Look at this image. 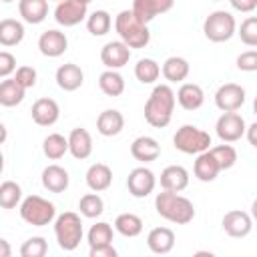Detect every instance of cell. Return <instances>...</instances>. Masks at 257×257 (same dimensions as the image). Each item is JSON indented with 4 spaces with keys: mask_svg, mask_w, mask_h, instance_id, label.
I'll list each match as a JSON object with an SVG mask.
<instances>
[{
    "mask_svg": "<svg viewBox=\"0 0 257 257\" xmlns=\"http://www.w3.org/2000/svg\"><path fill=\"white\" fill-rule=\"evenodd\" d=\"M175 92L169 84H157L145 104V120L155 128H165L175 110Z\"/></svg>",
    "mask_w": 257,
    "mask_h": 257,
    "instance_id": "1",
    "label": "cell"
},
{
    "mask_svg": "<svg viewBox=\"0 0 257 257\" xmlns=\"http://www.w3.org/2000/svg\"><path fill=\"white\" fill-rule=\"evenodd\" d=\"M155 209L163 219H167L171 223H177V225H187L195 219L193 203L187 197H183L179 193H173V191L163 189V193H159L155 197Z\"/></svg>",
    "mask_w": 257,
    "mask_h": 257,
    "instance_id": "2",
    "label": "cell"
},
{
    "mask_svg": "<svg viewBox=\"0 0 257 257\" xmlns=\"http://www.w3.org/2000/svg\"><path fill=\"white\" fill-rule=\"evenodd\" d=\"M114 30L120 42H124L128 48H145L151 42V32L147 24H141L131 10L118 12V16L114 18Z\"/></svg>",
    "mask_w": 257,
    "mask_h": 257,
    "instance_id": "3",
    "label": "cell"
},
{
    "mask_svg": "<svg viewBox=\"0 0 257 257\" xmlns=\"http://www.w3.org/2000/svg\"><path fill=\"white\" fill-rule=\"evenodd\" d=\"M20 217L32 227H44L50 225L56 217V207L48 199L40 195H28L20 203Z\"/></svg>",
    "mask_w": 257,
    "mask_h": 257,
    "instance_id": "4",
    "label": "cell"
},
{
    "mask_svg": "<svg viewBox=\"0 0 257 257\" xmlns=\"http://www.w3.org/2000/svg\"><path fill=\"white\" fill-rule=\"evenodd\" d=\"M54 235L58 247L64 251H74L82 241V221L76 213L66 211L56 217L54 221Z\"/></svg>",
    "mask_w": 257,
    "mask_h": 257,
    "instance_id": "5",
    "label": "cell"
},
{
    "mask_svg": "<svg viewBox=\"0 0 257 257\" xmlns=\"http://www.w3.org/2000/svg\"><path fill=\"white\" fill-rule=\"evenodd\" d=\"M173 145H175L177 151H181L185 155H199V153L211 149V135L205 133V131H201L199 126L183 124L175 133Z\"/></svg>",
    "mask_w": 257,
    "mask_h": 257,
    "instance_id": "6",
    "label": "cell"
},
{
    "mask_svg": "<svg viewBox=\"0 0 257 257\" xmlns=\"http://www.w3.org/2000/svg\"><path fill=\"white\" fill-rule=\"evenodd\" d=\"M235 18L227 10H215L211 12L203 22V32L211 42H227L235 34Z\"/></svg>",
    "mask_w": 257,
    "mask_h": 257,
    "instance_id": "7",
    "label": "cell"
},
{
    "mask_svg": "<svg viewBox=\"0 0 257 257\" xmlns=\"http://www.w3.org/2000/svg\"><path fill=\"white\" fill-rule=\"evenodd\" d=\"M217 128V137L223 143H235L245 135V118L233 110V112H223L215 124Z\"/></svg>",
    "mask_w": 257,
    "mask_h": 257,
    "instance_id": "8",
    "label": "cell"
},
{
    "mask_svg": "<svg viewBox=\"0 0 257 257\" xmlns=\"http://www.w3.org/2000/svg\"><path fill=\"white\" fill-rule=\"evenodd\" d=\"M155 185H157V179H155V173L147 167H137L128 173V179H126V189L133 197L137 199H145L149 197L153 191H155Z\"/></svg>",
    "mask_w": 257,
    "mask_h": 257,
    "instance_id": "9",
    "label": "cell"
},
{
    "mask_svg": "<svg viewBox=\"0 0 257 257\" xmlns=\"http://www.w3.org/2000/svg\"><path fill=\"white\" fill-rule=\"evenodd\" d=\"M86 14H88V6L82 4L80 0H62L54 8V20L64 28L80 24L86 18Z\"/></svg>",
    "mask_w": 257,
    "mask_h": 257,
    "instance_id": "10",
    "label": "cell"
},
{
    "mask_svg": "<svg viewBox=\"0 0 257 257\" xmlns=\"http://www.w3.org/2000/svg\"><path fill=\"white\" fill-rule=\"evenodd\" d=\"M215 104L223 112L239 110L245 104V88L235 82H227L219 86V90L215 92Z\"/></svg>",
    "mask_w": 257,
    "mask_h": 257,
    "instance_id": "11",
    "label": "cell"
},
{
    "mask_svg": "<svg viewBox=\"0 0 257 257\" xmlns=\"http://www.w3.org/2000/svg\"><path fill=\"white\" fill-rule=\"evenodd\" d=\"M221 225H223V231H225L229 237H235V239L247 237V235L251 233V229H253V221H251L249 213L239 211V209H233V211L225 213Z\"/></svg>",
    "mask_w": 257,
    "mask_h": 257,
    "instance_id": "12",
    "label": "cell"
},
{
    "mask_svg": "<svg viewBox=\"0 0 257 257\" xmlns=\"http://www.w3.org/2000/svg\"><path fill=\"white\" fill-rule=\"evenodd\" d=\"M38 48H40V52H42L44 56H48V58H58V56H62V54L66 52V48H68V38H66L64 32L52 28V30H46V32L40 34V38H38Z\"/></svg>",
    "mask_w": 257,
    "mask_h": 257,
    "instance_id": "13",
    "label": "cell"
},
{
    "mask_svg": "<svg viewBox=\"0 0 257 257\" xmlns=\"http://www.w3.org/2000/svg\"><path fill=\"white\" fill-rule=\"evenodd\" d=\"M128 58H131V48L120 40L106 42L102 46V50H100V60L108 70L122 68L128 62Z\"/></svg>",
    "mask_w": 257,
    "mask_h": 257,
    "instance_id": "14",
    "label": "cell"
},
{
    "mask_svg": "<svg viewBox=\"0 0 257 257\" xmlns=\"http://www.w3.org/2000/svg\"><path fill=\"white\" fill-rule=\"evenodd\" d=\"M30 114H32V120L38 126H52L58 120V116H60V108H58V104H56L54 98L44 96V98H38L32 104Z\"/></svg>",
    "mask_w": 257,
    "mask_h": 257,
    "instance_id": "15",
    "label": "cell"
},
{
    "mask_svg": "<svg viewBox=\"0 0 257 257\" xmlns=\"http://www.w3.org/2000/svg\"><path fill=\"white\" fill-rule=\"evenodd\" d=\"M66 141H68V153L74 159L84 161V159L90 157V153H92V137H90V133L86 128H80V126L72 128Z\"/></svg>",
    "mask_w": 257,
    "mask_h": 257,
    "instance_id": "16",
    "label": "cell"
},
{
    "mask_svg": "<svg viewBox=\"0 0 257 257\" xmlns=\"http://www.w3.org/2000/svg\"><path fill=\"white\" fill-rule=\"evenodd\" d=\"M82 82H84V72H82V68L78 64L66 62V64L58 66V70H56V84L62 90L72 92V90L80 88Z\"/></svg>",
    "mask_w": 257,
    "mask_h": 257,
    "instance_id": "17",
    "label": "cell"
},
{
    "mask_svg": "<svg viewBox=\"0 0 257 257\" xmlns=\"http://www.w3.org/2000/svg\"><path fill=\"white\" fill-rule=\"evenodd\" d=\"M187 185H189V173H187L185 167L171 165V167L163 169V173H161V187L165 191L181 193L183 189H187Z\"/></svg>",
    "mask_w": 257,
    "mask_h": 257,
    "instance_id": "18",
    "label": "cell"
},
{
    "mask_svg": "<svg viewBox=\"0 0 257 257\" xmlns=\"http://www.w3.org/2000/svg\"><path fill=\"white\" fill-rule=\"evenodd\" d=\"M147 245L157 255H167L175 247V233L169 227H155L147 235Z\"/></svg>",
    "mask_w": 257,
    "mask_h": 257,
    "instance_id": "19",
    "label": "cell"
},
{
    "mask_svg": "<svg viewBox=\"0 0 257 257\" xmlns=\"http://www.w3.org/2000/svg\"><path fill=\"white\" fill-rule=\"evenodd\" d=\"M124 128V116L116 108H106L96 118V131L102 137H116Z\"/></svg>",
    "mask_w": 257,
    "mask_h": 257,
    "instance_id": "20",
    "label": "cell"
},
{
    "mask_svg": "<svg viewBox=\"0 0 257 257\" xmlns=\"http://www.w3.org/2000/svg\"><path fill=\"white\" fill-rule=\"evenodd\" d=\"M131 155L141 163H153L161 155V145L153 137H139L131 145Z\"/></svg>",
    "mask_w": 257,
    "mask_h": 257,
    "instance_id": "21",
    "label": "cell"
},
{
    "mask_svg": "<svg viewBox=\"0 0 257 257\" xmlns=\"http://www.w3.org/2000/svg\"><path fill=\"white\" fill-rule=\"evenodd\" d=\"M112 183V171L108 165L104 163H94L88 167L86 171V185L90 191L94 193H100V191H106Z\"/></svg>",
    "mask_w": 257,
    "mask_h": 257,
    "instance_id": "22",
    "label": "cell"
},
{
    "mask_svg": "<svg viewBox=\"0 0 257 257\" xmlns=\"http://www.w3.org/2000/svg\"><path fill=\"white\" fill-rule=\"evenodd\" d=\"M68 173L60 165H48L42 171V187L50 193H64L68 189Z\"/></svg>",
    "mask_w": 257,
    "mask_h": 257,
    "instance_id": "23",
    "label": "cell"
},
{
    "mask_svg": "<svg viewBox=\"0 0 257 257\" xmlns=\"http://www.w3.org/2000/svg\"><path fill=\"white\" fill-rule=\"evenodd\" d=\"M175 98L179 100V104H181L185 110H197V108H201L203 102H205V92H203V88H201L199 84H195V82H185V84H181V88H179V92L175 94Z\"/></svg>",
    "mask_w": 257,
    "mask_h": 257,
    "instance_id": "24",
    "label": "cell"
},
{
    "mask_svg": "<svg viewBox=\"0 0 257 257\" xmlns=\"http://www.w3.org/2000/svg\"><path fill=\"white\" fill-rule=\"evenodd\" d=\"M18 12L24 22L40 24L48 16V0H18Z\"/></svg>",
    "mask_w": 257,
    "mask_h": 257,
    "instance_id": "25",
    "label": "cell"
},
{
    "mask_svg": "<svg viewBox=\"0 0 257 257\" xmlns=\"http://www.w3.org/2000/svg\"><path fill=\"white\" fill-rule=\"evenodd\" d=\"M193 173H195V177H197L199 181L211 183V181L217 179V175L221 173V169H219L217 161L213 159V155H211L209 151H203V153L197 155V161H195V165H193Z\"/></svg>",
    "mask_w": 257,
    "mask_h": 257,
    "instance_id": "26",
    "label": "cell"
},
{
    "mask_svg": "<svg viewBox=\"0 0 257 257\" xmlns=\"http://www.w3.org/2000/svg\"><path fill=\"white\" fill-rule=\"evenodd\" d=\"M24 38V26L22 22L14 20V18H4L0 20V44L10 48V46H16L20 44Z\"/></svg>",
    "mask_w": 257,
    "mask_h": 257,
    "instance_id": "27",
    "label": "cell"
},
{
    "mask_svg": "<svg viewBox=\"0 0 257 257\" xmlns=\"http://www.w3.org/2000/svg\"><path fill=\"white\" fill-rule=\"evenodd\" d=\"M24 92L26 88H22L16 82V78H6L0 82V104L12 108L24 100Z\"/></svg>",
    "mask_w": 257,
    "mask_h": 257,
    "instance_id": "28",
    "label": "cell"
},
{
    "mask_svg": "<svg viewBox=\"0 0 257 257\" xmlns=\"http://www.w3.org/2000/svg\"><path fill=\"white\" fill-rule=\"evenodd\" d=\"M163 76L169 80V82H183L187 76H189V62L181 56H169L163 64Z\"/></svg>",
    "mask_w": 257,
    "mask_h": 257,
    "instance_id": "29",
    "label": "cell"
},
{
    "mask_svg": "<svg viewBox=\"0 0 257 257\" xmlns=\"http://www.w3.org/2000/svg\"><path fill=\"white\" fill-rule=\"evenodd\" d=\"M114 229L122 237H137L143 233V219L135 213H120L114 219Z\"/></svg>",
    "mask_w": 257,
    "mask_h": 257,
    "instance_id": "30",
    "label": "cell"
},
{
    "mask_svg": "<svg viewBox=\"0 0 257 257\" xmlns=\"http://www.w3.org/2000/svg\"><path fill=\"white\" fill-rule=\"evenodd\" d=\"M98 86L106 96H120L124 92V78L116 70H104L98 76Z\"/></svg>",
    "mask_w": 257,
    "mask_h": 257,
    "instance_id": "31",
    "label": "cell"
},
{
    "mask_svg": "<svg viewBox=\"0 0 257 257\" xmlns=\"http://www.w3.org/2000/svg\"><path fill=\"white\" fill-rule=\"evenodd\" d=\"M42 151H44V155H46L50 161H58V159H62V157L68 153V141H66L62 135L52 133V135H48V137L44 139Z\"/></svg>",
    "mask_w": 257,
    "mask_h": 257,
    "instance_id": "32",
    "label": "cell"
},
{
    "mask_svg": "<svg viewBox=\"0 0 257 257\" xmlns=\"http://www.w3.org/2000/svg\"><path fill=\"white\" fill-rule=\"evenodd\" d=\"M112 26V18L106 10H94L86 18V28L92 36H104Z\"/></svg>",
    "mask_w": 257,
    "mask_h": 257,
    "instance_id": "33",
    "label": "cell"
},
{
    "mask_svg": "<svg viewBox=\"0 0 257 257\" xmlns=\"http://www.w3.org/2000/svg\"><path fill=\"white\" fill-rule=\"evenodd\" d=\"M161 74V66L153 58H141L135 66V76L143 84H153Z\"/></svg>",
    "mask_w": 257,
    "mask_h": 257,
    "instance_id": "34",
    "label": "cell"
},
{
    "mask_svg": "<svg viewBox=\"0 0 257 257\" xmlns=\"http://www.w3.org/2000/svg\"><path fill=\"white\" fill-rule=\"evenodd\" d=\"M22 201V189L14 181L0 183V207L2 209H14Z\"/></svg>",
    "mask_w": 257,
    "mask_h": 257,
    "instance_id": "35",
    "label": "cell"
},
{
    "mask_svg": "<svg viewBox=\"0 0 257 257\" xmlns=\"http://www.w3.org/2000/svg\"><path fill=\"white\" fill-rule=\"evenodd\" d=\"M78 209H80V213H82L86 219H96V217L102 215V211H104V201H102L96 193H86L84 197H80Z\"/></svg>",
    "mask_w": 257,
    "mask_h": 257,
    "instance_id": "36",
    "label": "cell"
},
{
    "mask_svg": "<svg viewBox=\"0 0 257 257\" xmlns=\"http://www.w3.org/2000/svg\"><path fill=\"white\" fill-rule=\"evenodd\" d=\"M209 153L213 155V159L217 161V165H219L221 171H227V169H231L237 163V151L231 145H225V143L223 145H217V147L209 149Z\"/></svg>",
    "mask_w": 257,
    "mask_h": 257,
    "instance_id": "37",
    "label": "cell"
},
{
    "mask_svg": "<svg viewBox=\"0 0 257 257\" xmlns=\"http://www.w3.org/2000/svg\"><path fill=\"white\" fill-rule=\"evenodd\" d=\"M108 243H112V227L104 221L92 225L88 231V245L98 247V245H108Z\"/></svg>",
    "mask_w": 257,
    "mask_h": 257,
    "instance_id": "38",
    "label": "cell"
},
{
    "mask_svg": "<svg viewBox=\"0 0 257 257\" xmlns=\"http://www.w3.org/2000/svg\"><path fill=\"white\" fill-rule=\"evenodd\" d=\"M46 251H48V243H46L44 237H30L20 247L22 257H44Z\"/></svg>",
    "mask_w": 257,
    "mask_h": 257,
    "instance_id": "39",
    "label": "cell"
},
{
    "mask_svg": "<svg viewBox=\"0 0 257 257\" xmlns=\"http://www.w3.org/2000/svg\"><path fill=\"white\" fill-rule=\"evenodd\" d=\"M131 12H133V16H135L141 24H149V22L157 16L155 6H153L151 0H133V8H131Z\"/></svg>",
    "mask_w": 257,
    "mask_h": 257,
    "instance_id": "40",
    "label": "cell"
},
{
    "mask_svg": "<svg viewBox=\"0 0 257 257\" xmlns=\"http://www.w3.org/2000/svg\"><path fill=\"white\" fill-rule=\"evenodd\" d=\"M241 36V42L247 44V46H257V18L255 16H249L241 22L239 26V32Z\"/></svg>",
    "mask_w": 257,
    "mask_h": 257,
    "instance_id": "41",
    "label": "cell"
},
{
    "mask_svg": "<svg viewBox=\"0 0 257 257\" xmlns=\"http://www.w3.org/2000/svg\"><path fill=\"white\" fill-rule=\"evenodd\" d=\"M14 78L22 88H32L36 84V70L32 66H18Z\"/></svg>",
    "mask_w": 257,
    "mask_h": 257,
    "instance_id": "42",
    "label": "cell"
},
{
    "mask_svg": "<svg viewBox=\"0 0 257 257\" xmlns=\"http://www.w3.org/2000/svg\"><path fill=\"white\" fill-rule=\"evenodd\" d=\"M237 68L243 72H255L257 70V50H247L237 56Z\"/></svg>",
    "mask_w": 257,
    "mask_h": 257,
    "instance_id": "43",
    "label": "cell"
},
{
    "mask_svg": "<svg viewBox=\"0 0 257 257\" xmlns=\"http://www.w3.org/2000/svg\"><path fill=\"white\" fill-rule=\"evenodd\" d=\"M16 70V58L12 52L2 50L0 52V78H8Z\"/></svg>",
    "mask_w": 257,
    "mask_h": 257,
    "instance_id": "44",
    "label": "cell"
},
{
    "mask_svg": "<svg viewBox=\"0 0 257 257\" xmlns=\"http://www.w3.org/2000/svg\"><path fill=\"white\" fill-rule=\"evenodd\" d=\"M90 257H116V249L112 247V243L108 245H98V247H90Z\"/></svg>",
    "mask_w": 257,
    "mask_h": 257,
    "instance_id": "45",
    "label": "cell"
},
{
    "mask_svg": "<svg viewBox=\"0 0 257 257\" xmlns=\"http://www.w3.org/2000/svg\"><path fill=\"white\" fill-rule=\"evenodd\" d=\"M231 6L237 10V12H253L257 8V0H229Z\"/></svg>",
    "mask_w": 257,
    "mask_h": 257,
    "instance_id": "46",
    "label": "cell"
},
{
    "mask_svg": "<svg viewBox=\"0 0 257 257\" xmlns=\"http://www.w3.org/2000/svg\"><path fill=\"white\" fill-rule=\"evenodd\" d=\"M151 2L155 6V12L157 14H165V12H169L175 6V0H151Z\"/></svg>",
    "mask_w": 257,
    "mask_h": 257,
    "instance_id": "47",
    "label": "cell"
},
{
    "mask_svg": "<svg viewBox=\"0 0 257 257\" xmlns=\"http://www.w3.org/2000/svg\"><path fill=\"white\" fill-rule=\"evenodd\" d=\"M245 131H247V139H249V145H251V147H257V139H255V133H257V122H253V124L245 126Z\"/></svg>",
    "mask_w": 257,
    "mask_h": 257,
    "instance_id": "48",
    "label": "cell"
},
{
    "mask_svg": "<svg viewBox=\"0 0 257 257\" xmlns=\"http://www.w3.org/2000/svg\"><path fill=\"white\" fill-rule=\"evenodd\" d=\"M10 255H12V247H10V243H8L6 239L0 237V257H10Z\"/></svg>",
    "mask_w": 257,
    "mask_h": 257,
    "instance_id": "49",
    "label": "cell"
},
{
    "mask_svg": "<svg viewBox=\"0 0 257 257\" xmlns=\"http://www.w3.org/2000/svg\"><path fill=\"white\" fill-rule=\"evenodd\" d=\"M6 137H8V131H6V126H4V122H0V145L6 141Z\"/></svg>",
    "mask_w": 257,
    "mask_h": 257,
    "instance_id": "50",
    "label": "cell"
},
{
    "mask_svg": "<svg viewBox=\"0 0 257 257\" xmlns=\"http://www.w3.org/2000/svg\"><path fill=\"white\" fill-rule=\"evenodd\" d=\"M2 171H4V157H2V153H0V175H2Z\"/></svg>",
    "mask_w": 257,
    "mask_h": 257,
    "instance_id": "51",
    "label": "cell"
},
{
    "mask_svg": "<svg viewBox=\"0 0 257 257\" xmlns=\"http://www.w3.org/2000/svg\"><path fill=\"white\" fill-rule=\"evenodd\" d=\"M80 2H82V4H86V6H88V4H90V2H92V0H80Z\"/></svg>",
    "mask_w": 257,
    "mask_h": 257,
    "instance_id": "52",
    "label": "cell"
},
{
    "mask_svg": "<svg viewBox=\"0 0 257 257\" xmlns=\"http://www.w3.org/2000/svg\"><path fill=\"white\" fill-rule=\"evenodd\" d=\"M0 2H6L8 4V2H14V0H0Z\"/></svg>",
    "mask_w": 257,
    "mask_h": 257,
    "instance_id": "53",
    "label": "cell"
},
{
    "mask_svg": "<svg viewBox=\"0 0 257 257\" xmlns=\"http://www.w3.org/2000/svg\"><path fill=\"white\" fill-rule=\"evenodd\" d=\"M54 2H56V4H58V2H62V0H54Z\"/></svg>",
    "mask_w": 257,
    "mask_h": 257,
    "instance_id": "54",
    "label": "cell"
},
{
    "mask_svg": "<svg viewBox=\"0 0 257 257\" xmlns=\"http://www.w3.org/2000/svg\"><path fill=\"white\" fill-rule=\"evenodd\" d=\"M215 2H217V0H215Z\"/></svg>",
    "mask_w": 257,
    "mask_h": 257,
    "instance_id": "55",
    "label": "cell"
}]
</instances>
